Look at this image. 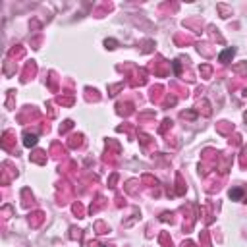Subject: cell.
I'll return each mask as SVG.
<instances>
[{
	"label": "cell",
	"instance_id": "6da1fadb",
	"mask_svg": "<svg viewBox=\"0 0 247 247\" xmlns=\"http://www.w3.org/2000/svg\"><path fill=\"white\" fill-rule=\"evenodd\" d=\"M35 143H37V137H35V135H25V145L27 147L35 145Z\"/></svg>",
	"mask_w": 247,
	"mask_h": 247
},
{
	"label": "cell",
	"instance_id": "7a4b0ae2",
	"mask_svg": "<svg viewBox=\"0 0 247 247\" xmlns=\"http://www.w3.org/2000/svg\"><path fill=\"white\" fill-rule=\"evenodd\" d=\"M230 197H232V199H239V197H242V189H234V191H230Z\"/></svg>",
	"mask_w": 247,
	"mask_h": 247
},
{
	"label": "cell",
	"instance_id": "3957f363",
	"mask_svg": "<svg viewBox=\"0 0 247 247\" xmlns=\"http://www.w3.org/2000/svg\"><path fill=\"white\" fill-rule=\"evenodd\" d=\"M232 54H234V50H226V52H222V54H220V60L224 62V60H226V58H230Z\"/></svg>",
	"mask_w": 247,
	"mask_h": 247
}]
</instances>
